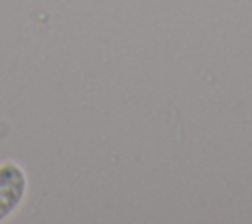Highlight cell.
<instances>
[{
	"label": "cell",
	"mask_w": 252,
	"mask_h": 224,
	"mask_svg": "<svg viewBox=\"0 0 252 224\" xmlns=\"http://www.w3.org/2000/svg\"><path fill=\"white\" fill-rule=\"evenodd\" d=\"M28 191V177L16 161L0 163V222L12 216L24 202Z\"/></svg>",
	"instance_id": "cell-1"
}]
</instances>
